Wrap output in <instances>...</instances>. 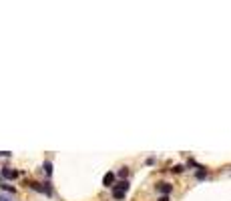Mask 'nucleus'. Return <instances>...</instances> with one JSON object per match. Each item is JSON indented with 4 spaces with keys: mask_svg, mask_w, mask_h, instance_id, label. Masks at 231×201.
I'll list each match as a JSON object with an SVG mask.
<instances>
[{
    "mask_svg": "<svg viewBox=\"0 0 231 201\" xmlns=\"http://www.w3.org/2000/svg\"><path fill=\"white\" fill-rule=\"evenodd\" d=\"M30 187L34 191H40V193H46L50 197V195H52V185H50L48 181L46 183H30Z\"/></svg>",
    "mask_w": 231,
    "mask_h": 201,
    "instance_id": "f257e3e1",
    "label": "nucleus"
},
{
    "mask_svg": "<svg viewBox=\"0 0 231 201\" xmlns=\"http://www.w3.org/2000/svg\"><path fill=\"white\" fill-rule=\"evenodd\" d=\"M157 191H159L161 195H167V197H169V193L173 191V185H171V183H159V185H157Z\"/></svg>",
    "mask_w": 231,
    "mask_h": 201,
    "instance_id": "f03ea898",
    "label": "nucleus"
},
{
    "mask_svg": "<svg viewBox=\"0 0 231 201\" xmlns=\"http://www.w3.org/2000/svg\"><path fill=\"white\" fill-rule=\"evenodd\" d=\"M18 171H14V169H10V167H2V177L4 179H14V177H18Z\"/></svg>",
    "mask_w": 231,
    "mask_h": 201,
    "instance_id": "7ed1b4c3",
    "label": "nucleus"
},
{
    "mask_svg": "<svg viewBox=\"0 0 231 201\" xmlns=\"http://www.w3.org/2000/svg\"><path fill=\"white\" fill-rule=\"evenodd\" d=\"M113 181H115V173H106L105 177H102V185L105 187H115Z\"/></svg>",
    "mask_w": 231,
    "mask_h": 201,
    "instance_id": "20e7f679",
    "label": "nucleus"
},
{
    "mask_svg": "<svg viewBox=\"0 0 231 201\" xmlns=\"http://www.w3.org/2000/svg\"><path fill=\"white\" fill-rule=\"evenodd\" d=\"M42 171L50 177V175H52V163H50V161H44V163H42Z\"/></svg>",
    "mask_w": 231,
    "mask_h": 201,
    "instance_id": "39448f33",
    "label": "nucleus"
},
{
    "mask_svg": "<svg viewBox=\"0 0 231 201\" xmlns=\"http://www.w3.org/2000/svg\"><path fill=\"white\" fill-rule=\"evenodd\" d=\"M115 187H117V189H121V191H125V193H127V191H129V181H127V179H125V181H119Z\"/></svg>",
    "mask_w": 231,
    "mask_h": 201,
    "instance_id": "423d86ee",
    "label": "nucleus"
},
{
    "mask_svg": "<svg viewBox=\"0 0 231 201\" xmlns=\"http://www.w3.org/2000/svg\"><path fill=\"white\" fill-rule=\"evenodd\" d=\"M113 197L115 199H125V191L117 189V187H113Z\"/></svg>",
    "mask_w": 231,
    "mask_h": 201,
    "instance_id": "0eeeda50",
    "label": "nucleus"
},
{
    "mask_svg": "<svg viewBox=\"0 0 231 201\" xmlns=\"http://www.w3.org/2000/svg\"><path fill=\"white\" fill-rule=\"evenodd\" d=\"M195 177H197V179H205V177H207V169H205V167L197 169V173H195Z\"/></svg>",
    "mask_w": 231,
    "mask_h": 201,
    "instance_id": "6e6552de",
    "label": "nucleus"
},
{
    "mask_svg": "<svg viewBox=\"0 0 231 201\" xmlns=\"http://www.w3.org/2000/svg\"><path fill=\"white\" fill-rule=\"evenodd\" d=\"M0 187H2V191H8V193H14V191H16L10 183H0Z\"/></svg>",
    "mask_w": 231,
    "mask_h": 201,
    "instance_id": "1a4fd4ad",
    "label": "nucleus"
},
{
    "mask_svg": "<svg viewBox=\"0 0 231 201\" xmlns=\"http://www.w3.org/2000/svg\"><path fill=\"white\" fill-rule=\"evenodd\" d=\"M171 171H173V173H183V171H185V167H183V165H175Z\"/></svg>",
    "mask_w": 231,
    "mask_h": 201,
    "instance_id": "9d476101",
    "label": "nucleus"
},
{
    "mask_svg": "<svg viewBox=\"0 0 231 201\" xmlns=\"http://www.w3.org/2000/svg\"><path fill=\"white\" fill-rule=\"evenodd\" d=\"M117 175H119V177H127V175H129V169H127V167H123Z\"/></svg>",
    "mask_w": 231,
    "mask_h": 201,
    "instance_id": "9b49d317",
    "label": "nucleus"
},
{
    "mask_svg": "<svg viewBox=\"0 0 231 201\" xmlns=\"http://www.w3.org/2000/svg\"><path fill=\"white\" fill-rule=\"evenodd\" d=\"M10 155H12L10 151H0V157H10Z\"/></svg>",
    "mask_w": 231,
    "mask_h": 201,
    "instance_id": "f8f14e48",
    "label": "nucleus"
},
{
    "mask_svg": "<svg viewBox=\"0 0 231 201\" xmlns=\"http://www.w3.org/2000/svg\"><path fill=\"white\" fill-rule=\"evenodd\" d=\"M0 201H10V197H6V195H0Z\"/></svg>",
    "mask_w": 231,
    "mask_h": 201,
    "instance_id": "ddd939ff",
    "label": "nucleus"
},
{
    "mask_svg": "<svg viewBox=\"0 0 231 201\" xmlns=\"http://www.w3.org/2000/svg\"><path fill=\"white\" fill-rule=\"evenodd\" d=\"M159 201H169V197H167V195H161V197H159Z\"/></svg>",
    "mask_w": 231,
    "mask_h": 201,
    "instance_id": "4468645a",
    "label": "nucleus"
}]
</instances>
